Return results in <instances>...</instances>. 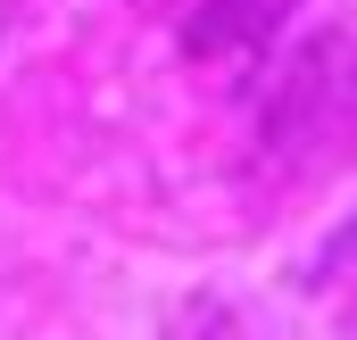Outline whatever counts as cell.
<instances>
[]
</instances>
